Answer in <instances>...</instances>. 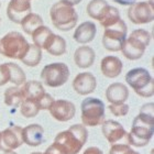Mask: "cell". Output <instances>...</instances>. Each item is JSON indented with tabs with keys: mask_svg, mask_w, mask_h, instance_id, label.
Instances as JSON below:
<instances>
[{
	"mask_svg": "<svg viewBox=\"0 0 154 154\" xmlns=\"http://www.w3.org/2000/svg\"><path fill=\"white\" fill-rule=\"evenodd\" d=\"M154 105L145 103L132 121L130 133L127 134V142L130 145L142 148L148 145L154 133Z\"/></svg>",
	"mask_w": 154,
	"mask_h": 154,
	"instance_id": "cell-1",
	"label": "cell"
},
{
	"mask_svg": "<svg viewBox=\"0 0 154 154\" xmlns=\"http://www.w3.org/2000/svg\"><path fill=\"white\" fill-rule=\"evenodd\" d=\"M88 139V130L84 125H73L69 129L60 132L53 145L63 154H78Z\"/></svg>",
	"mask_w": 154,
	"mask_h": 154,
	"instance_id": "cell-2",
	"label": "cell"
},
{
	"mask_svg": "<svg viewBox=\"0 0 154 154\" xmlns=\"http://www.w3.org/2000/svg\"><path fill=\"white\" fill-rule=\"evenodd\" d=\"M50 17L53 26L64 32L74 29L78 21V14L75 8L63 0L55 2L51 7Z\"/></svg>",
	"mask_w": 154,
	"mask_h": 154,
	"instance_id": "cell-3",
	"label": "cell"
},
{
	"mask_svg": "<svg viewBox=\"0 0 154 154\" xmlns=\"http://www.w3.org/2000/svg\"><path fill=\"white\" fill-rule=\"evenodd\" d=\"M150 42L151 34L146 30H134L132 31V33H130L128 38H125L120 51L125 58L130 61H135L143 56L146 48L150 45Z\"/></svg>",
	"mask_w": 154,
	"mask_h": 154,
	"instance_id": "cell-4",
	"label": "cell"
},
{
	"mask_svg": "<svg viewBox=\"0 0 154 154\" xmlns=\"http://www.w3.org/2000/svg\"><path fill=\"white\" fill-rule=\"evenodd\" d=\"M29 42L21 33L11 31L0 40V54L21 61L29 50Z\"/></svg>",
	"mask_w": 154,
	"mask_h": 154,
	"instance_id": "cell-5",
	"label": "cell"
},
{
	"mask_svg": "<svg viewBox=\"0 0 154 154\" xmlns=\"http://www.w3.org/2000/svg\"><path fill=\"white\" fill-rule=\"evenodd\" d=\"M125 82L139 96L143 98L153 97L154 80L148 69L137 67L129 71L125 75Z\"/></svg>",
	"mask_w": 154,
	"mask_h": 154,
	"instance_id": "cell-6",
	"label": "cell"
},
{
	"mask_svg": "<svg viewBox=\"0 0 154 154\" xmlns=\"http://www.w3.org/2000/svg\"><path fill=\"white\" fill-rule=\"evenodd\" d=\"M82 121L85 127H97L105 121V103L98 98L87 97L82 101Z\"/></svg>",
	"mask_w": 154,
	"mask_h": 154,
	"instance_id": "cell-7",
	"label": "cell"
},
{
	"mask_svg": "<svg viewBox=\"0 0 154 154\" xmlns=\"http://www.w3.org/2000/svg\"><path fill=\"white\" fill-rule=\"evenodd\" d=\"M128 28L122 19L111 26L105 28V32L103 35V45L107 51L118 52L121 50L123 42L127 38Z\"/></svg>",
	"mask_w": 154,
	"mask_h": 154,
	"instance_id": "cell-8",
	"label": "cell"
},
{
	"mask_svg": "<svg viewBox=\"0 0 154 154\" xmlns=\"http://www.w3.org/2000/svg\"><path fill=\"white\" fill-rule=\"evenodd\" d=\"M71 72L65 63H52L46 66L41 72L42 80L46 86L56 88L67 83Z\"/></svg>",
	"mask_w": 154,
	"mask_h": 154,
	"instance_id": "cell-9",
	"label": "cell"
},
{
	"mask_svg": "<svg viewBox=\"0 0 154 154\" xmlns=\"http://www.w3.org/2000/svg\"><path fill=\"white\" fill-rule=\"evenodd\" d=\"M128 18L133 24H146L153 21L154 9L151 2L133 3L128 9Z\"/></svg>",
	"mask_w": 154,
	"mask_h": 154,
	"instance_id": "cell-10",
	"label": "cell"
},
{
	"mask_svg": "<svg viewBox=\"0 0 154 154\" xmlns=\"http://www.w3.org/2000/svg\"><path fill=\"white\" fill-rule=\"evenodd\" d=\"M23 144L22 128L13 125L0 131V151H13Z\"/></svg>",
	"mask_w": 154,
	"mask_h": 154,
	"instance_id": "cell-11",
	"label": "cell"
},
{
	"mask_svg": "<svg viewBox=\"0 0 154 154\" xmlns=\"http://www.w3.org/2000/svg\"><path fill=\"white\" fill-rule=\"evenodd\" d=\"M48 111L55 120L60 122H66L74 118L76 107L72 101L60 99L53 101V103L48 108Z\"/></svg>",
	"mask_w": 154,
	"mask_h": 154,
	"instance_id": "cell-12",
	"label": "cell"
},
{
	"mask_svg": "<svg viewBox=\"0 0 154 154\" xmlns=\"http://www.w3.org/2000/svg\"><path fill=\"white\" fill-rule=\"evenodd\" d=\"M31 2L30 0H10L7 7V16L10 21L20 24L29 13H31Z\"/></svg>",
	"mask_w": 154,
	"mask_h": 154,
	"instance_id": "cell-13",
	"label": "cell"
},
{
	"mask_svg": "<svg viewBox=\"0 0 154 154\" xmlns=\"http://www.w3.org/2000/svg\"><path fill=\"white\" fill-rule=\"evenodd\" d=\"M96 87V77L88 72L76 75V77L73 80V88L80 96H86V95L91 94L93 91H95Z\"/></svg>",
	"mask_w": 154,
	"mask_h": 154,
	"instance_id": "cell-14",
	"label": "cell"
},
{
	"mask_svg": "<svg viewBox=\"0 0 154 154\" xmlns=\"http://www.w3.org/2000/svg\"><path fill=\"white\" fill-rule=\"evenodd\" d=\"M101 125H103L101 131H103V137L107 139V141L110 144H115L118 141L122 140L125 137H127V132L123 125H121V123L115 120H106Z\"/></svg>",
	"mask_w": 154,
	"mask_h": 154,
	"instance_id": "cell-15",
	"label": "cell"
},
{
	"mask_svg": "<svg viewBox=\"0 0 154 154\" xmlns=\"http://www.w3.org/2000/svg\"><path fill=\"white\" fill-rule=\"evenodd\" d=\"M23 143L29 146H38L45 142L44 129L40 125H30L26 128H22Z\"/></svg>",
	"mask_w": 154,
	"mask_h": 154,
	"instance_id": "cell-16",
	"label": "cell"
},
{
	"mask_svg": "<svg viewBox=\"0 0 154 154\" xmlns=\"http://www.w3.org/2000/svg\"><path fill=\"white\" fill-rule=\"evenodd\" d=\"M122 64L121 60L117 56H106L100 62V71L101 74L107 78H116L121 74Z\"/></svg>",
	"mask_w": 154,
	"mask_h": 154,
	"instance_id": "cell-17",
	"label": "cell"
},
{
	"mask_svg": "<svg viewBox=\"0 0 154 154\" xmlns=\"http://www.w3.org/2000/svg\"><path fill=\"white\" fill-rule=\"evenodd\" d=\"M97 28L96 24L91 21H86V22L80 23L75 30V33L73 38L77 43L80 44H87L91 42L96 36Z\"/></svg>",
	"mask_w": 154,
	"mask_h": 154,
	"instance_id": "cell-18",
	"label": "cell"
},
{
	"mask_svg": "<svg viewBox=\"0 0 154 154\" xmlns=\"http://www.w3.org/2000/svg\"><path fill=\"white\" fill-rule=\"evenodd\" d=\"M106 98L110 103H123L129 98L128 87L121 83H113L106 89Z\"/></svg>",
	"mask_w": 154,
	"mask_h": 154,
	"instance_id": "cell-19",
	"label": "cell"
},
{
	"mask_svg": "<svg viewBox=\"0 0 154 154\" xmlns=\"http://www.w3.org/2000/svg\"><path fill=\"white\" fill-rule=\"evenodd\" d=\"M96 53L90 46H80L74 53V62L79 68H88L94 64Z\"/></svg>",
	"mask_w": 154,
	"mask_h": 154,
	"instance_id": "cell-20",
	"label": "cell"
},
{
	"mask_svg": "<svg viewBox=\"0 0 154 154\" xmlns=\"http://www.w3.org/2000/svg\"><path fill=\"white\" fill-rule=\"evenodd\" d=\"M20 88H21V91L23 94L24 99L33 100L36 103H38V99L45 94L44 87H43L42 83H40L38 80H29V82H26Z\"/></svg>",
	"mask_w": 154,
	"mask_h": 154,
	"instance_id": "cell-21",
	"label": "cell"
},
{
	"mask_svg": "<svg viewBox=\"0 0 154 154\" xmlns=\"http://www.w3.org/2000/svg\"><path fill=\"white\" fill-rule=\"evenodd\" d=\"M43 50L48 51V53L51 55L61 56L66 53V41L61 35H56L53 33Z\"/></svg>",
	"mask_w": 154,
	"mask_h": 154,
	"instance_id": "cell-22",
	"label": "cell"
},
{
	"mask_svg": "<svg viewBox=\"0 0 154 154\" xmlns=\"http://www.w3.org/2000/svg\"><path fill=\"white\" fill-rule=\"evenodd\" d=\"M23 100H24V97H23V94L19 86L9 87L5 91V103L7 106L17 108V107L21 106Z\"/></svg>",
	"mask_w": 154,
	"mask_h": 154,
	"instance_id": "cell-23",
	"label": "cell"
},
{
	"mask_svg": "<svg viewBox=\"0 0 154 154\" xmlns=\"http://www.w3.org/2000/svg\"><path fill=\"white\" fill-rule=\"evenodd\" d=\"M108 7H109V5L106 0H91L87 5V14L91 19L99 21L107 11Z\"/></svg>",
	"mask_w": 154,
	"mask_h": 154,
	"instance_id": "cell-24",
	"label": "cell"
},
{
	"mask_svg": "<svg viewBox=\"0 0 154 154\" xmlns=\"http://www.w3.org/2000/svg\"><path fill=\"white\" fill-rule=\"evenodd\" d=\"M21 28L26 34H32L38 26H43V19L38 13H29L24 19L21 21Z\"/></svg>",
	"mask_w": 154,
	"mask_h": 154,
	"instance_id": "cell-25",
	"label": "cell"
},
{
	"mask_svg": "<svg viewBox=\"0 0 154 154\" xmlns=\"http://www.w3.org/2000/svg\"><path fill=\"white\" fill-rule=\"evenodd\" d=\"M52 34H53V32L51 31V29H48V26H38V29L31 34L33 40V44L35 45V46H38V48L43 50L45 44L48 43V41L52 36Z\"/></svg>",
	"mask_w": 154,
	"mask_h": 154,
	"instance_id": "cell-26",
	"label": "cell"
},
{
	"mask_svg": "<svg viewBox=\"0 0 154 154\" xmlns=\"http://www.w3.org/2000/svg\"><path fill=\"white\" fill-rule=\"evenodd\" d=\"M42 60V50L35 46L34 44L29 45V50L26 52V54L24 55V57L21 60L23 64L30 67H35L40 64V62Z\"/></svg>",
	"mask_w": 154,
	"mask_h": 154,
	"instance_id": "cell-27",
	"label": "cell"
},
{
	"mask_svg": "<svg viewBox=\"0 0 154 154\" xmlns=\"http://www.w3.org/2000/svg\"><path fill=\"white\" fill-rule=\"evenodd\" d=\"M10 71V83L14 84L16 86H21L26 82V73L22 68L16 63H7Z\"/></svg>",
	"mask_w": 154,
	"mask_h": 154,
	"instance_id": "cell-28",
	"label": "cell"
},
{
	"mask_svg": "<svg viewBox=\"0 0 154 154\" xmlns=\"http://www.w3.org/2000/svg\"><path fill=\"white\" fill-rule=\"evenodd\" d=\"M120 19L121 18H120L119 10L117 8H115V7L109 6L107 11L105 12V14L103 16V18L99 20V23L103 28H108V26H111L113 24H116Z\"/></svg>",
	"mask_w": 154,
	"mask_h": 154,
	"instance_id": "cell-29",
	"label": "cell"
},
{
	"mask_svg": "<svg viewBox=\"0 0 154 154\" xmlns=\"http://www.w3.org/2000/svg\"><path fill=\"white\" fill-rule=\"evenodd\" d=\"M38 111H40V108L38 103L33 100L24 99L20 106V112L24 118H33L38 115Z\"/></svg>",
	"mask_w": 154,
	"mask_h": 154,
	"instance_id": "cell-30",
	"label": "cell"
},
{
	"mask_svg": "<svg viewBox=\"0 0 154 154\" xmlns=\"http://www.w3.org/2000/svg\"><path fill=\"white\" fill-rule=\"evenodd\" d=\"M109 154H140L130 148L129 144H112L109 150Z\"/></svg>",
	"mask_w": 154,
	"mask_h": 154,
	"instance_id": "cell-31",
	"label": "cell"
},
{
	"mask_svg": "<svg viewBox=\"0 0 154 154\" xmlns=\"http://www.w3.org/2000/svg\"><path fill=\"white\" fill-rule=\"evenodd\" d=\"M110 112L116 117H123L129 112V105L127 103H110L109 105Z\"/></svg>",
	"mask_w": 154,
	"mask_h": 154,
	"instance_id": "cell-32",
	"label": "cell"
},
{
	"mask_svg": "<svg viewBox=\"0 0 154 154\" xmlns=\"http://www.w3.org/2000/svg\"><path fill=\"white\" fill-rule=\"evenodd\" d=\"M54 100L55 99L51 96V95H50V94L45 93L38 101V108H40V110L48 109V108H50V106L53 103V101H54Z\"/></svg>",
	"mask_w": 154,
	"mask_h": 154,
	"instance_id": "cell-33",
	"label": "cell"
},
{
	"mask_svg": "<svg viewBox=\"0 0 154 154\" xmlns=\"http://www.w3.org/2000/svg\"><path fill=\"white\" fill-rule=\"evenodd\" d=\"M10 82V71L7 63L0 64V87Z\"/></svg>",
	"mask_w": 154,
	"mask_h": 154,
	"instance_id": "cell-34",
	"label": "cell"
},
{
	"mask_svg": "<svg viewBox=\"0 0 154 154\" xmlns=\"http://www.w3.org/2000/svg\"><path fill=\"white\" fill-rule=\"evenodd\" d=\"M31 154H63V153H62L61 151H58L57 149L52 144V145H50L46 150H45L44 153H41V152H33V153H31Z\"/></svg>",
	"mask_w": 154,
	"mask_h": 154,
	"instance_id": "cell-35",
	"label": "cell"
},
{
	"mask_svg": "<svg viewBox=\"0 0 154 154\" xmlns=\"http://www.w3.org/2000/svg\"><path fill=\"white\" fill-rule=\"evenodd\" d=\"M83 154H103V152L100 150L99 148H96V146H90V148L86 149L84 151Z\"/></svg>",
	"mask_w": 154,
	"mask_h": 154,
	"instance_id": "cell-36",
	"label": "cell"
},
{
	"mask_svg": "<svg viewBox=\"0 0 154 154\" xmlns=\"http://www.w3.org/2000/svg\"><path fill=\"white\" fill-rule=\"evenodd\" d=\"M113 1L121 6H131L135 2V0H113Z\"/></svg>",
	"mask_w": 154,
	"mask_h": 154,
	"instance_id": "cell-37",
	"label": "cell"
},
{
	"mask_svg": "<svg viewBox=\"0 0 154 154\" xmlns=\"http://www.w3.org/2000/svg\"><path fill=\"white\" fill-rule=\"evenodd\" d=\"M63 1L69 3L72 6H75V5H78L79 2H82V0H63Z\"/></svg>",
	"mask_w": 154,
	"mask_h": 154,
	"instance_id": "cell-38",
	"label": "cell"
},
{
	"mask_svg": "<svg viewBox=\"0 0 154 154\" xmlns=\"http://www.w3.org/2000/svg\"><path fill=\"white\" fill-rule=\"evenodd\" d=\"M3 154H18V153H16V152L13 151H8V152H3Z\"/></svg>",
	"mask_w": 154,
	"mask_h": 154,
	"instance_id": "cell-39",
	"label": "cell"
},
{
	"mask_svg": "<svg viewBox=\"0 0 154 154\" xmlns=\"http://www.w3.org/2000/svg\"><path fill=\"white\" fill-rule=\"evenodd\" d=\"M0 8H1V2H0Z\"/></svg>",
	"mask_w": 154,
	"mask_h": 154,
	"instance_id": "cell-40",
	"label": "cell"
},
{
	"mask_svg": "<svg viewBox=\"0 0 154 154\" xmlns=\"http://www.w3.org/2000/svg\"><path fill=\"white\" fill-rule=\"evenodd\" d=\"M0 21H1V19H0Z\"/></svg>",
	"mask_w": 154,
	"mask_h": 154,
	"instance_id": "cell-41",
	"label": "cell"
}]
</instances>
